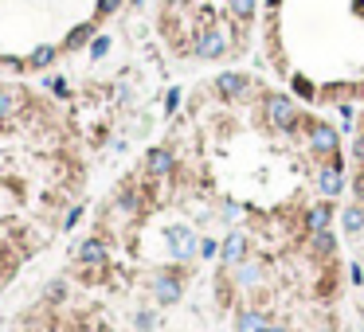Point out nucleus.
<instances>
[{"mask_svg":"<svg viewBox=\"0 0 364 332\" xmlns=\"http://www.w3.org/2000/svg\"><path fill=\"white\" fill-rule=\"evenodd\" d=\"M266 117H270V126L282 129V133H298V129H310L314 121L302 114V106H298L290 94H266Z\"/></svg>","mask_w":364,"mask_h":332,"instance_id":"nucleus-1","label":"nucleus"},{"mask_svg":"<svg viewBox=\"0 0 364 332\" xmlns=\"http://www.w3.org/2000/svg\"><path fill=\"white\" fill-rule=\"evenodd\" d=\"M149 285H153V297L161 305H177L184 297V273L180 270H157Z\"/></svg>","mask_w":364,"mask_h":332,"instance_id":"nucleus-2","label":"nucleus"},{"mask_svg":"<svg viewBox=\"0 0 364 332\" xmlns=\"http://www.w3.org/2000/svg\"><path fill=\"white\" fill-rule=\"evenodd\" d=\"M337 149H341V133L329 121H314L310 126V153L329 160V156H337Z\"/></svg>","mask_w":364,"mask_h":332,"instance_id":"nucleus-3","label":"nucleus"},{"mask_svg":"<svg viewBox=\"0 0 364 332\" xmlns=\"http://www.w3.org/2000/svg\"><path fill=\"white\" fill-rule=\"evenodd\" d=\"M317 192L325 195V199H337V195L344 192V165L341 156H329L321 165V172H317Z\"/></svg>","mask_w":364,"mask_h":332,"instance_id":"nucleus-4","label":"nucleus"},{"mask_svg":"<svg viewBox=\"0 0 364 332\" xmlns=\"http://www.w3.org/2000/svg\"><path fill=\"white\" fill-rule=\"evenodd\" d=\"M247 86H251V78H247L243 70H224V75L216 78V94L224 98V102H239V98L247 94Z\"/></svg>","mask_w":364,"mask_h":332,"instance_id":"nucleus-5","label":"nucleus"},{"mask_svg":"<svg viewBox=\"0 0 364 332\" xmlns=\"http://www.w3.org/2000/svg\"><path fill=\"white\" fill-rule=\"evenodd\" d=\"M227 47H231V43H227L224 28H208V31H200V39H196V55L200 59H219Z\"/></svg>","mask_w":364,"mask_h":332,"instance_id":"nucleus-6","label":"nucleus"},{"mask_svg":"<svg viewBox=\"0 0 364 332\" xmlns=\"http://www.w3.org/2000/svg\"><path fill=\"white\" fill-rule=\"evenodd\" d=\"M219 262H224L227 270H235V266L247 262V239H243L239 231L224 239V246H219Z\"/></svg>","mask_w":364,"mask_h":332,"instance_id":"nucleus-7","label":"nucleus"},{"mask_svg":"<svg viewBox=\"0 0 364 332\" xmlns=\"http://www.w3.org/2000/svg\"><path fill=\"white\" fill-rule=\"evenodd\" d=\"M329 223H333V199H321V204H314L310 211H305V231L310 234L329 231Z\"/></svg>","mask_w":364,"mask_h":332,"instance_id":"nucleus-8","label":"nucleus"},{"mask_svg":"<svg viewBox=\"0 0 364 332\" xmlns=\"http://www.w3.org/2000/svg\"><path fill=\"white\" fill-rule=\"evenodd\" d=\"M168 243H173V254H177L180 262L184 258H192V250H196V234L188 231V227H168Z\"/></svg>","mask_w":364,"mask_h":332,"instance_id":"nucleus-9","label":"nucleus"},{"mask_svg":"<svg viewBox=\"0 0 364 332\" xmlns=\"http://www.w3.org/2000/svg\"><path fill=\"white\" fill-rule=\"evenodd\" d=\"M94 36H99V20H87V24H79V28H71V31H67V39H63V51H79V47H87Z\"/></svg>","mask_w":364,"mask_h":332,"instance_id":"nucleus-10","label":"nucleus"},{"mask_svg":"<svg viewBox=\"0 0 364 332\" xmlns=\"http://www.w3.org/2000/svg\"><path fill=\"white\" fill-rule=\"evenodd\" d=\"M173 165H177V156L168 153V149H149L145 153V172L149 176H168Z\"/></svg>","mask_w":364,"mask_h":332,"instance_id":"nucleus-11","label":"nucleus"},{"mask_svg":"<svg viewBox=\"0 0 364 332\" xmlns=\"http://www.w3.org/2000/svg\"><path fill=\"white\" fill-rule=\"evenodd\" d=\"M75 258H79L82 266H102L106 262V243H102V239H82Z\"/></svg>","mask_w":364,"mask_h":332,"instance_id":"nucleus-12","label":"nucleus"},{"mask_svg":"<svg viewBox=\"0 0 364 332\" xmlns=\"http://www.w3.org/2000/svg\"><path fill=\"white\" fill-rule=\"evenodd\" d=\"M266 312L259 309H239L235 312V332H266Z\"/></svg>","mask_w":364,"mask_h":332,"instance_id":"nucleus-13","label":"nucleus"},{"mask_svg":"<svg viewBox=\"0 0 364 332\" xmlns=\"http://www.w3.org/2000/svg\"><path fill=\"white\" fill-rule=\"evenodd\" d=\"M20 102H24V94L16 86H0V126H8V117L20 110Z\"/></svg>","mask_w":364,"mask_h":332,"instance_id":"nucleus-14","label":"nucleus"},{"mask_svg":"<svg viewBox=\"0 0 364 332\" xmlns=\"http://www.w3.org/2000/svg\"><path fill=\"white\" fill-rule=\"evenodd\" d=\"M310 246H314V254L321 258V262H329L337 254V234L333 231H317V234H310Z\"/></svg>","mask_w":364,"mask_h":332,"instance_id":"nucleus-15","label":"nucleus"},{"mask_svg":"<svg viewBox=\"0 0 364 332\" xmlns=\"http://www.w3.org/2000/svg\"><path fill=\"white\" fill-rule=\"evenodd\" d=\"M59 51L63 47H55V43H40V47L28 55V70H43V67H51L55 59H59Z\"/></svg>","mask_w":364,"mask_h":332,"instance_id":"nucleus-16","label":"nucleus"},{"mask_svg":"<svg viewBox=\"0 0 364 332\" xmlns=\"http://www.w3.org/2000/svg\"><path fill=\"white\" fill-rule=\"evenodd\" d=\"M341 227H344L349 234H361V231H364V204L344 207V211H341Z\"/></svg>","mask_w":364,"mask_h":332,"instance_id":"nucleus-17","label":"nucleus"},{"mask_svg":"<svg viewBox=\"0 0 364 332\" xmlns=\"http://www.w3.org/2000/svg\"><path fill=\"white\" fill-rule=\"evenodd\" d=\"M255 4L259 0H227V8H231V16H235L239 24H247V20L255 16Z\"/></svg>","mask_w":364,"mask_h":332,"instance_id":"nucleus-18","label":"nucleus"},{"mask_svg":"<svg viewBox=\"0 0 364 332\" xmlns=\"http://www.w3.org/2000/svg\"><path fill=\"white\" fill-rule=\"evenodd\" d=\"M294 94H298V98H305V102H314V98H317V86L310 82V78L294 75Z\"/></svg>","mask_w":364,"mask_h":332,"instance_id":"nucleus-19","label":"nucleus"},{"mask_svg":"<svg viewBox=\"0 0 364 332\" xmlns=\"http://www.w3.org/2000/svg\"><path fill=\"white\" fill-rule=\"evenodd\" d=\"M235 282L239 285H255L259 282V266H247V262L235 266Z\"/></svg>","mask_w":364,"mask_h":332,"instance_id":"nucleus-20","label":"nucleus"},{"mask_svg":"<svg viewBox=\"0 0 364 332\" xmlns=\"http://www.w3.org/2000/svg\"><path fill=\"white\" fill-rule=\"evenodd\" d=\"M133 324H138V332H149V329H157V312H153V309H141L138 317H133Z\"/></svg>","mask_w":364,"mask_h":332,"instance_id":"nucleus-21","label":"nucleus"},{"mask_svg":"<svg viewBox=\"0 0 364 332\" xmlns=\"http://www.w3.org/2000/svg\"><path fill=\"white\" fill-rule=\"evenodd\" d=\"M126 0H99V8H94V20H106V16H114V12L122 8Z\"/></svg>","mask_w":364,"mask_h":332,"instance_id":"nucleus-22","label":"nucleus"},{"mask_svg":"<svg viewBox=\"0 0 364 332\" xmlns=\"http://www.w3.org/2000/svg\"><path fill=\"white\" fill-rule=\"evenodd\" d=\"M106 51H110V36H94V39H90V55H94V59H102Z\"/></svg>","mask_w":364,"mask_h":332,"instance_id":"nucleus-23","label":"nucleus"},{"mask_svg":"<svg viewBox=\"0 0 364 332\" xmlns=\"http://www.w3.org/2000/svg\"><path fill=\"white\" fill-rule=\"evenodd\" d=\"M63 293H67V285H63V282H51L48 285V301H63Z\"/></svg>","mask_w":364,"mask_h":332,"instance_id":"nucleus-24","label":"nucleus"},{"mask_svg":"<svg viewBox=\"0 0 364 332\" xmlns=\"http://www.w3.org/2000/svg\"><path fill=\"white\" fill-rule=\"evenodd\" d=\"M353 195H356V199L364 204V165H361V172L353 176Z\"/></svg>","mask_w":364,"mask_h":332,"instance_id":"nucleus-25","label":"nucleus"},{"mask_svg":"<svg viewBox=\"0 0 364 332\" xmlns=\"http://www.w3.org/2000/svg\"><path fill=\"white\" fill-rule=\"evenodd\" d=\"M118 207H122V211H133V207H138V199H133V192H122V195H118Z\"/></svg>","mask_w":364,"mask_h":332,"instance_id":"nucleus-26","label":"nucleus"},{"mask_svg":"<svg viewBox=\"0 0 364 332\" xmlns=\"http://www.w3.org/2000/svg\"><path fill=\"white\" fill-rule=\"evenodd\" d=\"M200 254H204V258H216V254H219V243H212V239H204V243H200Z\"/></svg>","mask_w":364,"mask_h":332,"instance_id":"nucleus-27","label":"nucleus"},{"mask_svg":"<svg viewBox=\"0 0 364 332\" xmlns=\"http://www.w3.org/2000/svg\"><path fill=\"white\" fill-rule=\"evenodd\" d=\"M177 106H180V90H168V98H165V110H168V114H177Z\"/></svg>","mask_w":364,"mask_h":332,"instance_id":"nucleus-28","label":"nucleus"},{"mask_svg":"<svg viewBox=\"0 0 364 332\" xmlns=\"http://www.w3.org/2000/svg\"><path fill=\"white\" fill-rule=\"evenodd\" d=\"M353 156L364 165V133H356V141H353Z\"/></svg>","mask_w":364,"mask_h":332,"instance_id":"nucleus-29","label":"nucleus"},{"mask_svg":"<svg viewBox=\"0 0 364 332\" xmlns=\"http://www.w3.org/2000/svg\"><path fill=\"white\" fill-rule=\"evenodd\" d=\"M266 332H294V329H286V324H266Z\"/></svg>","mask_w":364,"mask_h":332,"instance_id":"nucleus-30","label":"nucleus"},{"mask_svg":"<svg viewBox=\"0 0 364 332\" xmlns=\"http://www.w3.org/2000/svg\"><path fill=\"white\" fill-rule=\"evenodd\" d=\"M278 4H282V0H270V8H278Z\"/></svg>","mask_w":364,"mask_h":332,"instance_id":"nucleus-31","label":"nucleus"},{"mask_svg":"<svg viewBox=\"0 0 364 332\" xmlns=\"http://www.w3.org/2000/svg\"><path fill=\"white\" fill-rule=\"evenodd\" d=\"M317 332H333V329H329V324H325V329H317Z\"/></svg>","mask_w":364,"mask_h":332,"instance_id":"nucleus-32","label":"nucleus"}]
</instances>
